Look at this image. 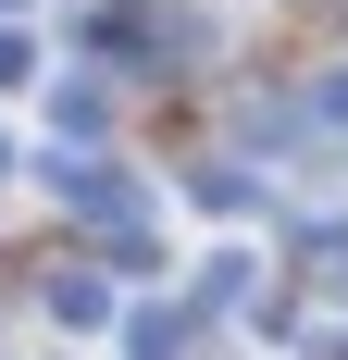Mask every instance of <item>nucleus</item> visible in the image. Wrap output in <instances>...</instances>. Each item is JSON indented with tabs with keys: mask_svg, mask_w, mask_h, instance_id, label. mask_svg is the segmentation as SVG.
I'll return each instance as SVG.
<instances>
[{
	"mask_svg": "<svg viewBox=\"0 0 348 360\" xmlns=\"http://www.w3.org/2000/svg\"><path fill=\"white\" fill-rule=\"evenodd\" d=\"M25 75H37V37H13V25H0V87H25Z\"/></svg>",
	"mask_w": 348,
	"mask_h": 360,
	"instance_id": "nucleus-1",
	"label": "nucleus"
},
{
	"mask_svg": "<svg viewBox=\"0 0 348 360\" xmlns=\"http://www.w3.org/2000/svg\"><path fill=\"white\" fill-rule=\"evenodd\" d=\"M0 13H25V0H0Z\"/></svg>",
	"mask_w": 348,
	"mask_h": 360,
	"instance_id": "nucleus-3",
	"label": "nucleus"
},
{
	"mask_svg": "<svg viewBox=\"0 0 348 360\" xmlns=\"http://www.w3.org/2000/svg\"><path fill=\"white\" fill-rule=\"evenodd\" d=\"M323 112H336V124H348V75H323Z\"/></svg>",
	"mask_w": 348,
	"mask_h": 360,
	"instance_id": "nucleus-2",
	"label": "nucleus"
}]
</instances>
